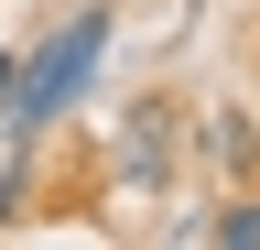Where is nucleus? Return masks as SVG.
Returning <instances> with one entry per match:
<instances>
[{"mask_svg":"<svg viewBox=\"0 0 260 250\" xmlns=\"http://www.w3.org/2000/svg\"><path fill=\"white\" fill-rule=\"evenodd\" d=\"M109 33H119V22L87 0V11H65L54 33H44V54H22V76H11V109H0V120H11V142H44L54 120L76 109L87 87H98V66H109Z\"/></svg>","mask_w":260,"mask_h":250,"instance_id":"obj_1","label":"nucleus"},{"mask_svg":"<svg viewBox=\"0 0 260 250\" xmlns=\"http://www.w3.org/2000/svg\"><path fill=\"white\" fill-rule=\"evenodd\" d=\"M174 152H184L174 98H141V109L119 120V185H130V196H162V185H174Z\"/></svg>","mask_w":260,"mask_h":250,"instance_id":"obj_2","label":"nucleus"},{"mask_svg":"<svg viewBox=\"0 0 260 250\" xmlns=\"http://www.w3.org/2000/svg\"><path fill=\"white\" fill-rule=\"evenodd\" d=\"M206 163L228 185H260V120L249 109H206Z\"/></svg>","mask_w":260,"mask_h":250,"instance_id":"obj_3","label":"nucleus"},{"mask_svg":"<svg viewBox=\"0 0 260 250\" xmlns=\"http://www.w3.org/2000/svg\"><path fill=\"white\" fill-rule=\"evenodd\" d=\"M195 239H217V250H260V196L239 185V196H228L217 217H195Z\"/></svg>","mask_w":260,"mask_h":250,"instance_id":"obj_4","label":"nucleus"},{"mask_svg":"<svg viewBox=\"0 0 260 250\" xmlns=\"http://www.w3.org/2000/svg\"><path fill=\"white\" fill-rule=\"evenodd\" d=\"M11 76H22V54H11V44H0V109H11Z\"/></svg>","mask_w":260,"mask_h":250,"instance_id":"obj_5","label":"nucleus"}]
</instances>
